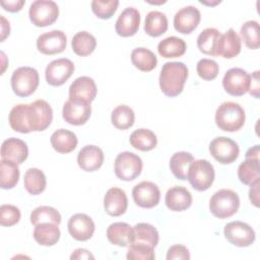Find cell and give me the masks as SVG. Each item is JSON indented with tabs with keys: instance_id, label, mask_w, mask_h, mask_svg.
Wrapping results in <instances>:
<instances>
[{
	"instance_id": "obj_1",
	"label": "cell",
	"mask_w": 260,
	"mask_h": 260,
	"mask_svg": "<svg viewBox=\"0 0 260 260\" xmlns=\"http://www.w3.org/2000/svg\"><path fill=\"white\" fill-rule=\"evenodd\" d=\"M188 78V68L183 62H166L159 74V87L167 96H177Z\"/></svg>"
},
{
	"instance_id": "obj_2",
	"label": "cell",
	"mask_w": 260,
	"mask_h": 260,
	"mask_svg": "<svg viewBox=\"0 0 260 260\" xmlns=\"http://www.w3.org/2000/svg\"><path fill=\"white\" fill-rule=\"evenodd\" d=\"M214 119L216 126L220 130L235 132L244 126L246 115L244 109L239 104L224 102L216 109Z\"/></svg>"
},
{
	"instance_id": "obj_3",
	"label": "cell",
	"mask_w": 260,
	"mask_h": 260,
	"mask_svg": "<svg viewBox=\"0 0 260 260\" xmlns=\"http://www.w3.org/2000/svg\"><path fill=\"white\" fill-rule=\"evenodd\" d=\"M240 207L239 195L231 189L216 191L209 200V210L217 218L223 219L237 213Z\"/></svg>"
},
{
	"instance_id": "obj_4",
	"label": "cell",
	"mask_w": 260,
	"mask_h": 260,
	"mask_svg": "<svg viewBox=\"0 0 260 260\" xmlns=\"http://www.w3.org/2000/svg\"><path fill=\"white\" fill-rule=\"evenodd\" d=\"M10 81L13 92L17 96L25 98L32 94L38 88L39 72L32 67L22 66L13 71Z\"/></svg>"
},
{
	"instance_id": "obj_5",
	"label": "cell",
	"mask_w": 260,
	"mask_h": 260,
	"mask_svg": "<svg viewBox=\"0 0 260 260\" xmlns=\"http://www.w3.org/2000/svg\"><path fill=\"white\" fill-rule=\"evenodd\" d=\"M214 177V168L207 159L193 160L187 174V180L190 185L200 192L206 191L211 187Z\"/></svg>"
},
{
	"instance_id": "obj_6",
	"label": "cell",
	"mask_w": 260,
	"mask_h": 260,
	"mask_svg": "<svg viewBox=\"0 0 260 260\" xmlns=\"http://www.w3.org/2000/svg\"><path fill=\"white\" fill-rule=\"evenodd\" d=\"M29 19L36 26L45 27L53 24L59 15V7L52 0H36L28 10Z\"/></svg>"
},
{
	"instance_id": "obj_7",
	"label": "cell",
	"mask_w": 260,
	"mask_h": 260,
	"mask_svg": "<svg viewBox=\"0 0 260 260\" xmlns=\"http://www.w3.org/2000/svg\"><path fill=\"white\" fill-rule=\"evenodd\" d=\"M114 171L117 178L122 181L135 180L142 171V160L140 156L130 151L119 153L115 159Z\"/></svg>"
},
{
	"instance_id": "obj_8",
	"label": "cell",
	"mask_w": 260,
	"mask_h": 260,
	"mask_svg": "<svg viewBox=\"0 0 260 260\" xmlns=\"http://www.w3.org/2000/svg\"><path fill=\"white\" fill-rule=\"evenodd\" d=\"M209 152L214 159L222 165L234 162L240 153L238 143L225 136L215 137L209 143Z\"/></svg>"
},
{
	"instance_id": "obj_9",
	"label": "cell",
	"mask_w": 260,
	"mask_h": 260,
	"mask_svg": "<svg viewBox=\"0 0 260 260\" xmlns=\"http://www.w3.org/2000/svg\"><path fill=\"white\" fill-rule=\"evenodd\" d=\"M223 235L232 245L242 248L251 246L256 239L254 230L248 223L239 220L226 223L223 229Z\"/></svg>"
},
{
	"instance_id": "obj_10",
	"label": "cell",
	"mask_w": 260,
	"mask_h": 260,
	"mask_svg": "<svg viewBox=\"0 0 260 260\" xmlns=\"http://www.w3.org/2000/svg\"><path fill=\"white\" fill-rule=\"evenodd\" d=\"M251 75L242 68L229 69L223 78L222 86L224 90L234 96H241L249 91Z\"/></svg>"
},
{
	"instance_id": "obj_11",
	"label": "cell",
	"mask_w": 260,
	"mask_h": 260,
	"mask_svg": "<svg viewBox=\"0 0 260 260\" xmlns=\"http://www.w3.org/2000/svg\"><path fill=\"white\" fill-rule=\"evenodd\" d=\"M91 114L90 103L77 100V99H68L62 110L63 119L70 125L80 126L87 122Z\"/></svg>"
},
{
	"instance_id": "obj_12",
	"label": "cell",
	"mask_w": 260,
	"mask_h": 260,
	"mask_svg": "<svg viewBox=\"0 0 260 260\" xmlns=\"http://www.w3.org/2000/svg\"><path fill=\"white\" fill-rule=\"evenodd\" d=\"M74 71V64L67 58H60L50 62L45 71V77L48 84L60 86L64 84Z\"/></svg>"
},
{
	"instance_id": "obj_13",
	"label": "cell",
	"mask_w": 260,
	"mask_h": 260,
	"mask_svg": "<svg viewBox=\"0 0 260 260\" xmlns=\"http://www.w3.org/2000/svg\"><path fill=\"white\" fill-rule=\"evenodd\" d=\"M132 197L138 206L142 208H152L159 202L160 191L156 184L149 181H142L134 186Z\"/></svg>"
},
{
	"instance_id": "obj_14",
	"label": "cell",
	"mask_w": 260,
	"mask_h": 260,
	"mask_svg": "<svg viewBox=\"0 0 260 260\" xmlns=\"http://www.w3.org/2000/svg\"><path fill=\"white\" fill-rule=\"evenodd\" d=\"M67 37L59 29L47 31L37 39V48L44 55H56L66 49Z\"/></svg>"
},
{
	"instance_id": "obj_15",
	"label": "cell",
	"mask_w": 260,
	"mask_h": 260,
	"mask_svg": "<svg viewBox=\"0 0 260 260\" xmlns=\"http://www.w3.org/2000/svg\"><path fill=\"white\" fill-rule=\"evenodd\" d=\"M67 228L70 236L80 242L89 240L95 230V225L91 217L84 213L73 214L68 220Z\"/></svg>"
},
{
	"instance_id": "obj_16",
	"label": "cell",
	"mask_w": 260,
	"mask_h": 260,
	"mask_svg": "<svg viewBox=\"0 0 260 260\" xmlns=\"http://www.w3.org/2000/svg\"><path fill=\"white\" fill-rule=\"evenodd\" d=\"M200 19L201 14L198 8L188 5L176 12L174 16V27L177 31L188 35L198 26Z\"/></svg>"
},
{
	"instance_id": "obj_17",
	"label": "cell",
	"mask_w": 260,
	"mask_h": 260,
	"mask_svg": "<svg viewBox=\"0 0 260 260\" xmlns=\"http://www.w3.org/2000/svg\"><path fill=\"white\" fill-rule=\"evenodd\" d=\"M32 131L46 130L53 120V110L45 100H37L29 104Z\"/></svg>"
},
{
	"instance_id": "obj_18",
	"label": "cell",
	"mask_w": 260,
	"mask_h": 260,
	"mask_svg": "<svg viewBox=\"0 0 260 260\" xmlns=\"http://www.w3.org/2000/svg\"><path fill=\"white\" fill-rule=\"evenodd\" d=\"M140 24V13L134 7H127L125 8L121 14L119 15L115 29L116 32L124 38L134 36Z\"/></svg>"
},
{
	"instance_id": "obj_19",
	"label": "cell",
	"mask_w": 260,
	"mask_h": 260,
	"mask_svg": "<svg viewBox=\"0 0 260 260\" xmlns=\"http://www.w3.org/2000/svg\"><path fill=\"white\" fill-rule=\"evenodd\" d=\"M128 207V198L124 190L113 187L110 188L104 197L105 211L111 216L124 214Z\"/></svg>"
},
{
	"instance_id": "obj_20",
	"label": "cell",
	"mask_w": 260,
	"mask_h": 260,
	"mask_svg": "<svg viewBox=\"0 0 260 260\" xmlns=\"http://www.w3.org/2000/svg\"><path fill=\"white\" fill-rule=\"evenodd\" d=\"M104 152L96 145H85L77 154V164L85 172L98 171L104 162Z\"/></svg>"
},
{
	"instance_id": "obj_21",
	"label": "cell",
	"mask_w": 260,
	"mask_h": 260,
	"mask_svg": "<svg viewBox=\"0 0 260 260\" xmlns=\"http://www.w3.org/2000/svg\"><path fill=\"white\" fill-rule=\"evenodd\" d=\"M28 156L27 144L15 137H10L3 141L1 145V158L22 164Z\"/></svg>"
},
{
	"instance_id": "obj_22",
	"label": "cell",
	"mask_w": 260,
	"mask_h": 260,
	"mask_svg": "<svg viewBox=\"0 0 260 260\" xmlns=\"http://www.w3.org/2000/svg\"><path fill=\"white\" fill-rule=\"evenodd\" d=\"M165 202L172 211H184L192 204V194L183 186H174L167 191Z\"/></svg>"
},
{
	"instance_id": "obj_23",
	"label": "cell",
	"mask_w": 260,
	"mask_h": 260,
	"mask_svg": "<svg viewBox=\"0 0 260 260\" xmlns=\"http://www.w3.org/2000/svg\"><path fill=\"white\" fill-rule=\"evenodd\" d=\"M96 92L98 89L94 80L88 76H80L71 83L69 87V99H77L91 103Z\"/></svg>"
},
{
	"instance_id": "obj_24",
	"label": "cell",
	"mask_w": 260,
	"mask_h": 260,
	"mask_svg": "<svg viewBox=\"0 0 260 260\" xmlns=\"http://www.w3.org/2000/svg\"><path fill=\"white\" fill-rule=\"evenodd\" d=\"M10 127L19 133L31 132L29 123V104H18L14 106L8 116Z\"/></svg>"
},
{
	"instance_id": "obj_25",
	"label": "cell",
	"mask_w": 260,
	"mask_h": 260,
	"mask_svg": "<svg viewBox=\"0 0 260 260\" xmlns=\"http://www.w3.org/2000/svg\"><path fill=\"white\" fill-rule=\"evenodd\" d=\"M241 49V39L235 29L230 28L220 36L217 49L218 56H222L225 59H232L240 54Z\"/></svg>"
},
{
	"instance_id": "obj_26",
	"label": "cell",
	"mask_w": 260,
	"mask_h": 260,
	"mask_svg": "<svg viewBox=\"0 0 260 260\" xmlns=\"http://www.w3.org/2000/svg\"><path fill=\"white\" fill-rule=\"evenodd\" d=\"M110 243L119 247H128L133 241V228L126 222H114L107 229Z\"/></svg>"
},
{
	"instance_id": "obj_27",
	"label": "cell",
	"mask_w": 260,
	"mask_h": 260,
	"mask_svg": "<svg viewBox=\"0 0 260 260\" xmlns=\"http://www.w3.org/2000/svg\"><path fill=\"white\" fill-rule=\"evenodd\" d=\"M52 147L59 153H69L77 146L76 134L70 130L61 128L56 130L50 138Z\"/></svg>"
},
{
	"instance_id": "obj_28",
	"label": "cell",
	"mask_w": 260,
	"mask_h": 260,
	"mask_svg": "<svg viewBox=\"0 0 260 260\" xmlns=\"http://www.w3.org/2000/svg\"><path fill=\"white\" fill-rule=\"evenodd\" d=\"M221 34L214 27H207L203 29L197 38V47L199 51L205 55L218 56V41Z\"/></svg>"
},
{
	"instance_id": "obj_29",
	"label": "cell",
	"mask_w": 260,
	"mask_h": 260,
	"mask_svg": "<svg viewBox=\"0 0 260 260\" xmlns=\"http://www.w3.org/2000/svg\"><path fill=\"white\" fill-rule=\"evenodd\" d=\"M61 236L58 224L44 222L37 224L34 230L35 241L42 246H54L57 244Z\"/></svg>"
},
{
	"instance_id": "obj_30",
	"label": "cell",
	"mask_w": 260,
	"mask_h": 260,
	"mask_svg": "<svg viewBox=\"0 0 260 260\" xmlns=\"http://www.w3.org/2000/svg\"><path fill=\"white\" fill-rule=\"evenodd\" d=\"M187 45L181 38L172 36L164 39L157 45L158 54L164 58H177L185 54Z\"/></svg>"
},
{
	"instance_id": "obj_31",
	"label": "cell",
	"mask_w": 260,
	"mask_h": 260,
	"mask_svg": "<svg viewBox=\"0 0 260 260\" xmlns=\"http://www.w3.org/2000/svg\"><path fill=\"white\" fill-rule=\"evenodd\" d=\"M133 228V241L132 243H140L155 248L158 243V232L150 223L139 222ZM131 243V244H132Z\"/></svg>"
},
{
	"instance_id": "obj_32",
	"label": "cell",
	"mask_w": 260,
	"mask_h": 260,
	"mask_svg": "<svg viewBox=\"0 0 260 260\" xmlns=\"http://www.w3.org/2000/svg\"><path fill=\"white\" fill-rule=\"evenodd\" d=\"M25 190L31 195L43 193L47 186V179L44 172L38 168H29L23 177Z\"/></svg>"
},
{
	"instance_id": "obj_33",
	"label": "cell",
	"mask_w": 260,
	"mask_h": 260,
	"mask_svg": "<svg viewBox=\"0 0 260 260\" xmlns=\"http://www.w3.org/2000/svg\"><path fill=\"white\" fill-rule=\"evenodd\" d=\"M168 29V18L165 13L153 10L147 13L144 22V31L153 38L165 34Z\"/></svg>"
},
{
	"instance_id": "obj_34",
	"label": "cell",
	"mask_w": 260,
	"mask_h": 260,
	"mask_svg": "<svg viewBox=\"0 0 260 260\" xmlns=\"http://www.w3.org/2000/svg\"><path fill=\"white\" fill-rule=\"evenodd\" d=\"M131 62L138 70L149 72L156 67L157 58L149 49L139 47L132 51Z\"/></svg>"
},
{
	"instance_id": "obj_35",
	"label": "cell",
	"mask_w": 260,
	"mask_h": 260,
	"mask_svg": "<svg viewBox=\"0 0 260 260\" xmlns=\"http://www.w3.org/2000/svg\"><path fill=\"white\" fill-rule=\"evenodd\" d=\"M130 144L141 151H149L157 144L156 135L149 129L139 128L133 131L129 137Z\"/></svg>"
},
{
	"instance_id": "obj_36",
	"label": "cell",
	"mask_w": 260,
	"mask_h": 260,
	"mask_svg": "<svg viewBox=\"0 0 260 260\" xmlns=\"http://www.w3.org/2000/svg\"><path fill=\"white\" fill-rule=\"evenodd\" d=\"M71 46L76 55L85 57L94 51L96 47V40L90 32L81 30L74 35L71 41Z\"/></svg>"
},
{
	"instance_id": "obj_37",
	"label": "cell",
	"mask_w": 260,
	"mask_h": 260,
	"mask_svg": "<svg viewBox=\"0 0 260 260\" xmlns=\"http://www.w3.org/2000/svg\"><path fill=\"white\" fill-rule=\"evenodd\" d=\"M19 179L18 164L12 160H0V187L2 189H12L16 186Z\"/></svg>"
},
{
	"instance_id": "obj_38",
	"label": "cell",
	"mask_w": 260,
	"mask_h": 260,
	"mask_svg": "<svg viewBox=\"0 0 260 260\" xmlns=\"http://www.w3.org/2000/svg\"><path fill=\"white\" fill-rule=\"evenodd\" d=\"M194 160V156L187 151H178L170 159V169L173 175L179 180H186L189 167Z\"/></svg>"
},
{
	"instance_id": "obj_39",
	"label": "cell",
	"mask_w": 260,
	"mask_h": 260,
	"mask_svg": "<svg viewBox=\"0 0 260 260\" xmlns=\"http://www.w3.org/2000/svg\"><path fill=\"white\" fill-rule=\"evenodd\" d=\"M135 120L134 111L127 105L117 106L111 114V121L114 127L120 130H126L133 126Z\"/></svg>"
},
{
	"instance_id": "obj_40",
	"label": "cell",
	"mask_w": 260,
	"mask_h": 260,
	"mask_svg": "<svg viewBox=\"0 0 260 260\" xmlns=\"http://www.w3.org/2000/svg\"><path fill=\"white\" fill-rule=\"evenodd\" d=\"M238 177L244 185H251L260 179L259 159L246 158L238 168Z\"/></svg>"
},
{
	"instance_id": "obj_41",
	"label": "cell",
	"mask_w": 260,
	"mask_h": 260,
	"mask_svg": "<svg viewBox=\"0 0 260 260\" xmlns=\"http://www.w3.org/2000/svg\"><path fill=\"white\" fill-rule=\"evenodd\" d=\"M30 222L35 226L44 222H51L55 224H60L61 222V214L59 211L48 205H42L35 208L30 213Z\"/></svg>"
},
{
	"instance_id": "obj_42",
	"label": "cell",
	"mask_w": 260,
	"mask_h": 260,
	"mask_svg": "<svg viewBox=\"0 0 260 260\" xmlns=\"http://www.w3.org/2000/svg\"><path fill=\"white\" fill-rule=\"evenodd\" d=\"M241 37L245 45L252 50H256L260 46L259 23L256 20H248L241 26Z\"/></svg>"
},
{
	"instance_id": "obj_43",
	"label": "cell",
	"mask_w": 260,
	"mask_h": 260,
	"mask_svg": "<svg viewBox=\"0 0 260 260\" xmlns=\"http://www.w3.org/2000/svg\"><path fill=\"white\" fill-rule=\"evenodd\" d=\"M119 5L118 0H93L91 2L92 12L102 19L111 18Z\"/></svg>"
},
{
	"instance_id": "obj_44",
	"label": "cell",
	"mask_w": 260,
	"mask_h": 260,
	"mask_svg": "<svg viewBox=\"0 0 260 260\" xmlns=\"http://www.w3.org/2000/svg\"><path fill=\"white\" fill-rule=\"evenodd\" d=\"M154 248L140 243H132L129 245L127 252L128 260H153L155 258Z\"/></svg>"
},
{
	"instance_id": "obj_45",
	"label": "cell",
	"mask_w": 260,
	"mask_h": 260,
	"mask_svg": "<svg viewBox=\"0 0 260 260\" xmlns=\"http://www.w3.org/2000/svg\"><path fill=\"white\" fill-rule=\"evenodd\" d=\"M196 70L198 75L204 80H213L219 72L218 64L211 59L203 58L198 61Z\"/></svg>"
},
{
	"instance_id": "obj_46",
	"label": "cell",
	"mask_w": 260,
	"mask_h": 260,
	"mask_svg": "<svg viewBox=\"0 0 260 260\" xmlns=\"http://www.w3.org/2000/svg\"><path fill=\"white\" fill-rule=\"evenodd\" d=\"M20 210L11 204H2L0 207V223L2 226H12L20 219Z\"/></svg>"
},
{
	"instance_id": "obj_47",
	"label": "cell",
	"mask_w": 260,
	"mask_h": 260,
	"mask_svg": "<svg viewBox=\"0 0 260 260\" xmlns=\"http://www.w3.org/2000/svg\"><path fill=\"white\" fill-rule=\"evenodd\" d=\"M189 250L183 245H173L167 253V260H189Z\"/></svg>"
},
{
	"instance_id": "obj_48",
	"label": "cell",
	"mask_w": 260,
	"mask_h": 260,
	"mask_svg": "<svg viewBox=\"0 0 260 260\" xmlns=\"http://www.w3.org/2000/svg\"><path fill=\"white\" fill-rule=\"evenodd\" d=\"M259 71H255L252 75H251V81H250V88H249V93L251 95H253L256 99H259V90H260V86H259Z\"/></svg>"
},
{
	"instance_id": "obj_49",
	"label": "cell",
	"mask_w": 260,
	"mask_h": 260,
	"mask_svg": "<svg viewBox=\"0 0 260 260\" xmlns=\"http://www.w3.org/2000/svg\"><path fill=\"white\" fill-rule=\"evenodd\" d=\"M25 1L23 0H13V1H1V6L9 12H17L21 10Z\"/></svg>"
},
{
	"instance_id": "obj_50",
	"label": "cell",
	"mask_w": 260,
	"mask_h": 260,
	"mask_svg": "<svg viewBox=\"0 0 260 260\" xmlns=\"http://www.w3.org/2000/svg\"><path fill=\"white\" fill-rule=\"evenodd\" d=\"M259 183H260V179L255 181L254 183H252L250 186V190H249V198L250 201L252 202L253 205H255L256 207H259Z\"/></svg>"
},
{
	"instance_id": "obj_51",
	"label": "cell",
	"mask_w": 260,
	"mask_h": 260,
	"mask_svg": "<svg viewBox=\"0 0 260 260\" xmlns=\"http://www.w3.org/2000/svg\"><path fill=\"white\" fill-rule=\"evenodd\" d=\"M70 259H94V256L90 253V251L82 248H78L73 251V253L70 256Z\"/></svg>"
},
{
	"instance_id": "obj_52",
	"label": "cell",
	"mask_w": 260,
	"mask_h": 260,
	"mask_svg": "<svg viewBox=\"0 0 260 260\" xmlns=\"http://www.w3.org/2000/svg\"><path fill=\"white\" fill-rule=\"evenodd\" d=\"M0 18H1V42H3L5 38L9 36L10 24H9V21H7L3 15H0Z\"/></svg>"
},
{
	"instance_id": "obj_53",
	"label": "cell",
	"mask_w": 260,
	"mask_h": 260,
	"mask_svg": "<svg viewBox=\"0 0 260 260\" xmlns=\"http://www.w3.org/2000/svg\"><path fill=\"white\" fill-rule=\"evenodd\" d=\"M259 153H260V146L259 144H256L249 148L246 152V158H252V159H259Z\"/></svg>"
}]
</instances>
